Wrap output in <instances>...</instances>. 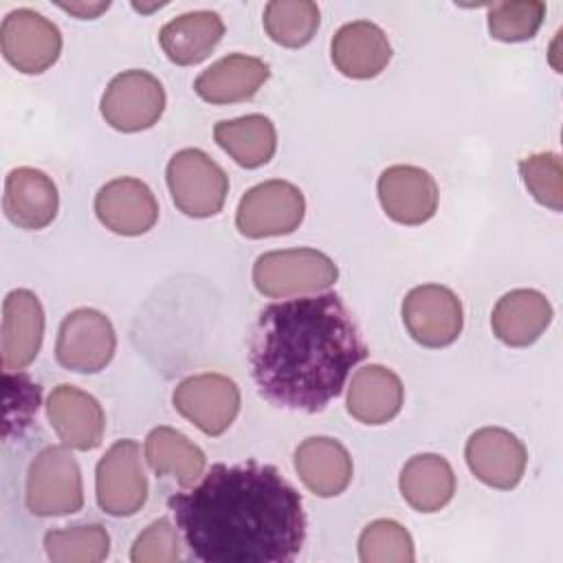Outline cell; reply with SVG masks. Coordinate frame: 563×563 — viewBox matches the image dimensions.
Here are the masks:
<instances>
[{
  "instance_id": "obj_32",
  "label": "cell",
  "mask_w": 563,
  "mask_h": 563,
  "mask_svg": "<svg viewBox=\"0 0 563 563\" xmlns=\"http://www.w3.org/2000/svg\"><path fill=\"white\" fill-rule=\"evenodd\" d=\"M519 176L537 202L561 211L563 209V167L554 152H541L519 163Z\"/></svg>"
},
{
  "instance_id": "obj_19",
  "label": "cell",
  "mask_w": 563,
  "mask_h": 563,
  "mask_svg": "<svg viewBox=\"0 0 563 563\" xmlns=\"http://www.w3.org/2000/svg\"><path fill=\"white\" fill-rule=\"evenodd\" d=\"M389 40L385 31L369 20L347 22L332 37V62L345 77H376L389 64Z\"/></svg>"
},
{
  "instance_id": "obj_11",
  "label": "cell",
  "mask_w": 563,
  "mask_h": 563,
  "mask_svg": "<svg viewBox=\"0 0 563 563\" xmlns=\"http://www.w3.org/2000/svg\"><path fill=\"white\" fill-rule=\"evenodd\" d=\"M165 110L163 84L145 70H123L101 97L106 123L121 132H141L152 128Z\"/></svg>"
},
{
  "instance_id": "obj_18",
  "label": "cell",
  "mask_w": 563,
  "mask_h": 563,
  "mask_svg": "<svg viewBox=\"0 0 563 563\" xmlns=\"http://www.w3.org/2000/svg\"><path fill=\"white\" fill-rule=\"evenodd\" d=\"M57 187L44 172L35 167H18L9 172L2 207L13 224L29 231L44 229L57 216Z\"/></svg>"
},
{
  "instance_id": "obj_9",
  "label": "cell",
  "mask_w": 563,
  "mask_h": 563,
  "mask_svg": "<svg viewBox=\"0 0 563 563\" xmlns=\"http://www.w3.org/2000/svg\"><path fill=\"white\" fill-rule=\"evenodd\" d=\"M4 59L26 75L44 73L62 51V33L55 22L33 9H15L0 24Z\"/></svg>"
},
{
  "instance_id": "obj_14",
  "label": "cell",
  "mask_w": 563,
  "mask_h": 563,
  "mask_svg": "<svg viewBox=\"0 0 563 563\" xmlns=\"http://www.w3.org/2000/svg\"><path fill=\"white\" fill-rule=\"evenodd\" d=\"M44 336V310L35 292L11 290L2 303L0 352L4 372H20L40 352Z\"/></svg>"
},
{
  "instance_id": "obj_17",
  "label": "cell",
  "mask_w": 563,
  "mask_h": 563,
  "mask_svg": "<svg viewBox=\"0 0 563 563\" xmlns=\"http://www.w3.org/2000/svg\"><path fill=\"white\" fill-rule=\"evenodd\" d=\"M95 213L106 229L119 235H141L158 220V202L139 178H114L95 196Z\"/></svg>"
},
{
  "instance_id": "obj_7",
  "label": "cell",
  "mask_w": 563,
  "mask_h": 563,
  "mask_svg": "<svg viewBox=\"0 0 563 563\" xmlns=\"http://www.w3.org/2000/svg\"><path fill=\"white\" fill-rule=\"evenodd\" d=\"M306 211L299 187L288 180H266L251 187L235 213V224L246 238H268L292 233Z\"/></svg>"
},
{
  "instance_id": "obj_20",
  "label": "cell",
  "mask_w": 563,
  "mask_h": 563,
  "mask_svg": "<svg viewBox=\"0 0 563 563\" xmlns=\"http://www.w3.org/2000/svg\"><path fill=\"white\" fill-rule=\"evenodd\" d=\"M552 321V306L548 297L532 288H517L506 292L493 308L490 325L495 336L510 347H526L534 343Z\"/></svg>"
},
{
  "instance_id": "obj_5",
  "label": "cell",
  "mask_w": 563,
  "mask_h": 563,
  "mask_svg": "<svg viewBox=\"0 0 563 563\" xmlns=\"http://www.w3.org/2000/svg\"><path fill=\"white\" fill-rule=\"evenodd\" d=\"M165 176L172 200L185 216H216L227 200L229 178L202 150L187 147L176 152L167 163Z\"/></svg>"
},
{
  "instance_id": "obj_10",
  "label": "cell",
  "mask_w": 563,
  "mask_h": 563,
  "mask_svg": "<svg viewBox=\"0 0 563 563\" xmlns=\"http://www.w3.org/2000/svg\"><path fill=\"white\" fill-rule=\"evenodd\" d=\"M172 402L202 433L220 435L240 411V389L224 374H196L176 385Z\"/></svg>"
},
{
  "instance_id": "obj_8",
  "label": "cell",
  "mask_w": 563,
  "mask_h": 563,
  "mask_svg": "<svg viewBox=\"0 0 563 563\" xmlns=\"http://www.w3.org/2000/svg\"><path fill=\"white\" fill-rule=\"evenodd\" d=\"M97 504L112 517H130L147 501V477L134 440H117L97 464Z\"/></svg>"
},
{
  "instance_id": "obj_2",
  "label": "cell",
  "mask_w": 563,
  "mask_h": 563,
  "mask_svg": "<svg viewBox=\"0 0 563 563\" xmlns=\"http://www.w3.org/2000/svg\"><path fill=\"white\" fill-rule=\"evenodd\" d=\"M367 356L363 334L336 292L268 303L251 334V374L277 407L317 413Z\"/></svg>"
},
{
  "instance_id": "obj_4",
  "label": "cell",
  "mask_w": 563,
  "mask_h": 563,
  "mask_svg": "<svg viewBox=\"0 0 563 563\" xmlns=\"http://www.w3.org/2000/svg\"><path fill=\"white\" fill-rule=\"evenodd\" d=\"M336 277V264L317 249L268 251L253 264V284L266 297L317 292L332 286Z\"/></svg>"
},
{
  "instance_id": "obj_15",
  "label": "cell",
  "mask_w": 563,
  "mask_h": 563,
  "mask_svg": "<svg viewBox=\"0 0 563 563\" xmlns=\"http://www.w3.org/2000/svg\"><path fill=\"white\" fill-rule=\"evenodd\" d=\"M46 416L68 449L90 451L101 444L106 416L97 398L88 391L66 383L57 385L46 400Z\"/></svg>"
},
{
  "instance_id": "obj_35",
  "label": "cell",
  "mask_w": 563,
  "mask_h": 563,
  "mask_svg": "<svg viewBox=\"0 0 563 563\" xmlns=\"http://www.w3.org/2000/svg\"><path fill=\"white\" fill-rule=\"evenodd\" d=\"M59 7L64 9V11H70V13H75L77 18H97L101 11H106L108 7H110V2H70V4H66V2H59Z\"/></svg>"
},
{
  "instance_id": "obj_33",
  "label": "cell",
  "mask_w": 563,
  "mask_h": 563,
  "mask_svg": "<svg viewBox=\"0 0 563 563\" xmlns=\"http://www.w3.org/2000/svg\"><path fill=\"white\" fill-rule=\"evenodd\" d=\"M4 438H9L11 429L20 433L31 422L40 407L42 389L20 372H4Z\"/></svg>"
},
{
  "instance_id": "obj_25",
  "label": "cell",
  "mask_w": 563,
  "mask_h": 563,
  "mask_svg": "<svg viewBox=\"0 0 563 563\" xmlns=\"http://www.w3.org/2000/svg\"><path fill=\"white\" fill-rule=\"evenodd\" d=\"M224 22L216 11H189L169 20L161 33L165 55L180 66L202 62L222 40Z\"/></svg>"
},
{
  "instance_id": "obj_1",
  "label": "cell",
  "mask_w": 563,
  "mask_h": 563,
  "mask_svg": "<svg viewBox=\"0 0 563 563\" xmlns=\"http://www.w3.org/2000/svg\"><path fill=\"white\" fill-rule=\"evenodd\" d=\"M167 506L202 563H290L306 541L301 497L268 464H216Z\"/></svg>"
},
{
  "instance_id": "obj_31",
  "label": "cell",
  "mask_w": 563,
  "mask_h": 563,
  "mask_svg": "<svg viewBox=\"0 0 563 563\" xmlns=\"http://www.w3.org/2000/svg\"><path fill=\"white\" fill-rule=\"evenodd\" d=\"M545 15L541 0H501L488 7V31L501 42L530 40Z\"/></svg>"
},
{
  "instance_id": "obj_30",
  "label": "cell",
  "mask_w": 563,
  "mask_h": 563,
  "mask_svg": "<svg viewBox=\"0 0 563 563\" xmlns=\"http://www.w3.org/2000/svg\"><path fill=\"white\" fill-rule=\"evenodd\" d=\"M363 563H411L416 559L411 534L394 519H376L358 537Z\"/></svg>"
},
{
  "instance_id": "obj_16",
  "label": "cell",
  "mask_w": 563,
  "mask_h": 563,
  "mask_svg": "<svg viewBox=\"0 0 563 563\" xmlns=\"http://www.w3.org/2000/svg\"><path fill=\"white\" fill-rule=\"evenodd\" d=\"M378 200L394 222L422 224L438 209V185L422 167L391 165L378 176Z\"/></svg>"
},
{
  "instance_id": "obj_22",
  "label": "cell",
  "mask_w": 563,
  "mask_h": 563,
  "mask_svg": "<svg viewBox=\"0 0 563 563\" xmlns=\"http://www.w3.org/2000/svg\"><path fill=\"white\" fill-rule=\"evenodd\" d=\"M271 68L260 57L233 53L202 70L194 88L209 103H235L251 99L268 79Z\"/></svg>"
},
{
  "instance_id": "obj_3",
  "label": "cell",
  "mask_w": 563,
  "mask_h": 563,
  "mask_svg": "<svg viewBox=\"0 0 563 563\" xmlns=\"http://www.w3.org/2000/svg\"><path fill=\"white\" fill-rule=\"evenodd\" d=\"M81 506V471L68 446L42 449L26 473V508L37 517H59L73 515Z\"/></svg>"
},
{
  "instance_id": "obj_27",
  "label": "cell",
  "mask_w": 563,
  "mask_h": 563,
  "mask_svg": "<svg viewBox=\"0 0 563 563\" xmlns=\"http://www.w3.org/2000/svg\"><path fill=\"white\" fill-rule=\"evenodd\" d=\"M216 143L242 167L266 165L277 147V132L268 117L246 114L231 121H220L213 128Z\"/></svg>"
},
{
  "instance_id": "obj_13",
  "label": "cell",
  "mask_w": 563,
  "mask_h": 563,
  "mask_svg": "<svg viewBox=\"0 0 563 563\" xmlns=\"http://www.w3.org/2000/svg\"><path fill=\"white\" fill-rule=\"evenodd\" d=\"M464 457L479 482L499 490L517 486L528 462L523 442L501 427L477 429L466 440Z\"/></svg>"
},
{
  "instance_id": "obj_21",
  "label": "cell",
  "mask_w": 563,
  "mask_h": 563,
  "mask_svg": "<svg viewBox=\"0 0 563 563\" xmlns=\"http://www.w3.org/2000/svg\"><path fill=\"white\" fill-rule=\"evenodd\" d=\"M295 468L306 488L319 497L343 493L352 479V457L347 449L325 435L306 438L295 449Z\"/></svg>"
},
{
  "instance_id": "obj_28",
  "label": "cell",
  "mask_w": 563,
  "mask_h": 563,
  "mask_svg": "<svg viewBox=\"0 0 563 563\" xmlns=\"http://www.w3.org/2000/svg\"><path fill=\"white\" fill-rule=\"evenodd\" d=\"M44 550L53 563H99L110 552V534L99 523L48 530Z\"/></svg>"
},
{
  "instance_id": "obj_26",
  "label": "cell",
  "mask_w": 563,
  "mask_h": 563,
  "mask_svg": "<svg viewBox=\"0 0 563 563\" xmlns=\"http://www.w3.org/2000/svg\"><path fill=\"white\" fill-rule=\"evenodd\" d=\"M145 460L156 477H174L183 488L194 486L207 464L205 453L172 427H156L147 433Z\"/></svg>"
},
{
  "instance_id": "obj_6",
  "label": "cell",
  "mask_w": 563,
  "mask_h": 563,
  "mask_svg": "<svg viewBox=\"0 0 563 563\" xmlns=\"http://www.w3.org/2000/svg\"><path fill=\"white\" fill-rule=\"evenodd\" d=\"M114 347L117 334L110 319L95 308H77L59 323L55 358L70 372L95 374L112 361Z\"/></svg>"
},
{
  "instance_id": "obj_34",
  "label": "cell",
  "mask_w": 563,
  "mask_h": 563,
  "mask_svg": "<svg viewBox=\"0 0 563 563\" xmlns=\"http://www.w3.org/2000/svg\"><path fill=\"white\" fill-rule=\"evenodd\" d=\"M130 559L134 563H174L180 559V539L167 519L150 523L134 541Z\"/></svg>"
},
{
  "instance_id": "obj_24",
  "label": "cell",
  "mask_w": 563,
  "mask_h": 563,
  "mask_svg": "<svg viewBox=\"0 0 563 563\" xmlns=\"http://www.w3.org/2000/svg\"><path fill=\"white\" fill-rule=\"evenodd\" d=\"M400 495L418 512H438L455 493V473L438 453H420L400 471Z\"/></svg>"
},
{
  "instance_id": "obj_23",
  "label": "cell",
  "mask_w": 563,
  "mask_h": 563,
  "mask_svg": "<svg viewBox=\"0 0 563 563\" xmlns=\"http://www.w3.org/2000/svg\"><path fill=\"white\" fill-rule=\"evenodd\" d=\"M402 383L383 365H365L354 372L347 387V411L365 424H385L402 407Z\"/></svg>"
},
{
  "instance_id": "obj_12",
  "label": "cell",
  "mask_w": 563,
  "mask_h": 563,
  "mask_svg": "<svg viewBox=\"0 0 563 563\" xmlns=\"http://www.w3.org/2000/svg\"><path fill=\"white\" fill-rule=\"evenodd\" d=\"M402 321L407 332L424 347L451 345L464 323L457 295L440 284H422L402 299Z\"/></svg>"
},
{
  "instance_id": "obj_29",
  "label": "cell",
  "mask_w": 563,
  "mask_h": 563,
  "mask_svg": "<svg viewBox=\"0 0 563 563\" xmlns=\"http://www.w3.org/2000/svg\"><path fill=\"white\" fill-rule=\"evenodd\" d=\"M264 29L282 46H303L319 29V7L310 0H273L264 9Z\"/></svg>"
}]
</instances>
